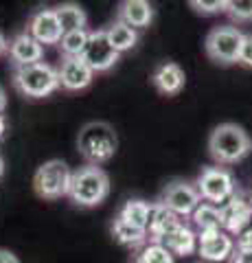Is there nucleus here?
Here are the masks:
<instances>
[{
	"label": "nucleus",
	"instance_id": "1",
	"mask_svg": "<svg viewBox=\"0 0 252 263\" xmlns=\"http://www.w3.org/2000/svg\"><path fill=\"white\" fill-rule=\"evenodd\" d=\"M252 152L248 132L237 123H219L208 136V154L217 164H235Z\"/></svg>",
	"mask_w": 252,
	"mask_h": 263
},
{
	"label": "nucleus",
	"instance_id": "2",
	"mask_svg": "<svg viewBox=\"0 0 252 263\" xmlns=\"http://www.w3.org/2000/svg\"><path fill=\"white\" fill-rule=\"evenodd\" d=\"M77 149L88 160V164H103L114 158L119 149V136L114 127L105 121H90L79 129L77 134Z\"/></svg>",
	"mask_w": 252,
	"mask_h": 263
},
{
	"label": "nucleus",
	"instance_id": "3",
	"mask_svg": "<svg viewBox=\"0 0 252 263\" xmlns=\"http://www.w3.org/2000/svg\"><path fill=\"white\" fill-rule=\"evenodd\" d=\"M108 193H110V178L101 167L86 164V167H79L77 171H72L68 197L77 206H84V209L99 206L108 197Z\"/></svg>",
	"mask_w": 252,
	"mask_h": 263
},
{
	"label": "nucleus",
	"instance_id": "4",
	"mask_svg": "<svg viewBox=\"0 0 252 263\" xmlns=\"http://www.w3.org/2000/svg\"><path fill=\"white\" fill-rule=\"evenodd\" d=\"M13 86L20 95L31 97V99H44L48 95H53L57 88H62L57 68H53L51 64H44V62L15 68Z\"/></svg>",
	"mask_w": 252,
	"mask_h": 263
},
{
	"label": "nucleus",
	"instance_id": "5",
	"mask_svg": "<svg viewBox=\"0 0 252 263\" xmlns=\"http://www.w3.org/2000/svg\"><path fill=\"white\" fill-rule=\"evenodd\" d=\"M72 171L64 160L53 158L40 164L33 176V191L42 200H57L62 195H68L70 191Z\"/></svg>",
	"mask_w": 252,
	"mask_h": 263
},
{
	"label": "nucleus",
	"instance_id": "6",
	"mask_svg": "<svg viewBox=\"0 0 252 263\" xmlns=\"http://www.w3.org/2000/svg\"><path fill=\"white\" fill-rule=\"evenodd\" d=\"M241 46H243V33L237 27H230V24L210 29L204 40L206 55L215 64H222V66L239 64Z\"/></svg>",
	"mask_w": 252,
	"mask_h": 263
},
{
	"label": "nucleus",
	"instance_id": "7",
	"mask_svg": "<svg viewBox=\"0 0 252 263\" xmlns=\"http://www.w3.org/2000/svg\"><path fill=\"white\" fill-rule=\"evenodd\" d=\"M195 186L202 195V200L215 206H224L232 195H237V182L235 176L224 167H206L195 180Z\"/></svg>",
	"mask_w": 252,
	"mask_h": 263
},
{
	"label": "nucleus",
	"instance_id": "8",
	"mask_svg": "<svg viewBox=\"0 0 252 263\" xmlns=\"http://www.w3.org/2000/svg\"><path fill=\"white\" fill-rule=\"evenodd\" d=\"M158 202H162L167 209H171L180 217H184L195 213V209L202 204V195L195 184L184 182V180H173L162 189Z\"/></svg>",
	"mask_w": 252,
	"mask_h": 263
},
{
	"label": "nucleus",
	"instance_id": "9",
	"mask_svg": "<svg viewBox=\"0 0 252 263\" xmlns=\"http://www.w3.org/2000/svg\"><path fill=\"white\" fill-rule=\"evenodd\" d=\"M121 60V53L114 51V46L110 44L108 33L103 29L99 31H90V40L84 51V62L90 66L94 72H105Z\"/></svg>",
	"mask_w": 252,
	"mask_h": 263
},
{
	"label": "nucleus",
	"instance_id": "10",
	"mask_svg": "<svg viewBox=\"0 0 252 263\" xmlns=\"http://www.w3.org/2000/svg\"><path fill=\"white\" fill-rule=\"evenodd\" d=\"M60 86L68 92H79L92 84L94 79V70L84 62V57H64L60 68Z\"/></svg>",
	"mask_w": 252,
	"mask_h": 263
},
{
	"label": "nucleus",
	"instance_id": "11",
	"mask_svg": "<svg viewBox=\"0 0 252 263\" xmlns=\"http://www.w3.org/2000/svg\"><path fill=\"white\" fill-rule=\"evenodd\" d=\"M198 252L206 261H226L235 254V241L226 230H208L198 235Z\"/></svg>",
	"mask_w": 252,
	"mask_h": 263
},
{
	"label": "nucleus",
	"instance_id": "12",
	"mask_svg": "<svg viewBox=\"0 0 252 263\" xmlns=\"http://www.w3.org/2000/svg\"><path fill=\"white\" fill-rule=\"evenodd\" d=\"M27 33L33 35L40 44H60L64 31L60 27V20L55 15V9H40L29 18Z\"/></svg>",
	"mask_w": 252,
	"mask_h": 263
},
{
	"label": "nucleus",
	"instance_id": "13",
	"mask_svg": "<svg viewBox=\"0 0 252 263\" xmlns=\"http://www.w3.org/2000/svg\"><path fill=\"white\" fill-rule=\"evenodd\" d=\"M219 211H222V228L228 235H239L252 224V206L241 195H232L224 206H219Z\"/></svg>",
	"mask_w": 252,
	"mask_h": 263
},
{
	"label": "nucleus",
	"instance_id": "14",
	"mask_svg": "<svg viewBox=\"0 0 252 263\" xmlns=\"http://www.w3.org/2000/svg\"><path fill=\"white\" fill-rule=\"evenodd\" d=\"M186 75L180 64L176 62H162L151 72V86L165 97H176L184 90Z\"/></svg>",
	"mask_w": 252,
	"mask_h": 263
},
{
	"label": "nucleus",
	"instance_id": "15",
	"mask_svg": "<svg viewBox=\"0 0 252 263\" xmlns=\"http://www.w3.org/2000/svg\"><path fill=\"white\" fill-rule=\"evenodd\" d=\"M7 53H9V60L13 62L15 68H20V66H31V64L42 62L44 46L40 44L33 35H29V33L24 31L9 42V51Z\"/></svg>",
	"mask_w": 252,
	"mask_h": 263
},
{
	"label": "nucleus",
	"instance_id": "16",
	"mask_svg": "<svg viewBox=\"0 0 252 263\" xmlns=\"http://www.w3.org/2000/svg\"><path fill=\"white\" fill-rule=\"evenodd\" d=\"M184 221L182 217L173 213L171 209H167L162 202L151 204V215H149V224H147V235L153 243H158L162 237L169 235L171 230H176L178 226H182Z\"/></svg>",
	"mask_w": 252,
	"mask_h": 263
},
{
	"label": "nucleus",
	"instance_id": "17",
	"mask_svg": "<svg viewBox=\"0 0 252 263\" xmlns=\"http://www.w3.org/2000/svg\"><path fill=\"white\" fill-rule=\"evenodd\" d=\"M119 22L127 24L132 29H145L153 20V7L147 0H123L119 5Z\"/></svg>",
	"mask_w": 252,
	"mask_h": 263
},
{
	"label": "nucleus",
	"instance_id": "18",
	"mask_svg": "<svg viewBox=\"0 0 252 263\" xmlns=\"http://www.w3.org/2000/svg\"><path fill=\"white\" fill-rule=\"evenodd\" d=\"M158 243L165 246L173 257H189V254H193L198 250V235H195L186 224H182L176 230H171L169 235L162 237Z\"/></svg>",
	"mask_w": 252,
	"mask_h": 263
},
{
	"label": "nucleus",
	"instance_id": "19",
	"mask_svg": "<svg viewBox=\"0 0 252 263\" xmlns=\"http://www.w3.org/2000/svg\"><path fill=\"white\" fill-rule=\"evenodd\" d=\"M55 15H57L60 27H62L64 33H72V31L86 29L88 15L84 11V7H79L75 3H64L60 7H55Z\"/></svg>",
	"mask_w": 252,
	"mask_h": 263
},
{
	"label": "nucleus",
	"instance_id": "20",
	"mask_svg": "<svg viewBox=\"0 0 252 263\" xmlns=\"http://www.w3.org/2000/svg\"><path fill=\"white\" fill-rule=\"evenodd\" d=\"M149 215H151V204L149 202H145V200H127L123 206H121L117 217H121L123 221H127V224H132L136 228L147 230Z\"/></svg>",
	"mask_w": 252,
	"mask_h": 263
},
{
	"label": "nucleus",
	"instance_id": "21",
	"mask_svg": "<svg viewBox=\"0 0 252 263\" xmlns=\"http://www.w3.org/2000/svg\"><path fill=\"white\" fill-rule=\"evenodd\" d=\"M112 237L121 243V246H127V248H136V246H143L147 241V230L143 228H136L132 224H127L121 217H117L112 221Z\"/></svg>",
	"mask_w": 252,
	"mask_h": 263
},
{
	"label": "nucleus",
	"instance_id": "22",
	"mask_svg": "<svg viewBox=\"0 0 252 263\" xmlns=\"http://www.w3.org/2000/svg\"><path fill=\"white\" fill-rule=\"evenodd\" d=\"M193 224L198 226L200 233H208V230H224L222 228V211L215 204L202 202L193 213Z\"/></svg>",
	"mask_w": 252,
	"mask_h": 263
},
{
	"label": "nucleus",
	"instance_id": "23",
	"mask_svg": "<svg viewBox=\"0 0 252 263\" xmlns=\"http://www.w3.org/2000/svg\"><path fill=\"white\" fill-rule=\"evenodd\" d=\"M105 33H108L110 44L114 46V51H119V53L129 51V48H134L136 42H138V33H136V29L127 27V24L119 22V20L112 24V27L105 29Z\"/></svg>",
	"mask_w": 252,
	"mask_h": 263
},
{
	"label": "nucleus",
	"instance_id": "24",
	"mask_svg": "<svg viewBox=\"0 0 252 263\" xmlns=\"http://www.w3.org/2000/svg\"><path fill=\"white\" fill-rule=\"evenodd\" d=\"M88 40H90V31L81 29V31H72V33H64L60 48L64 57H84V51L88 46Z\"/></svg>",
	"mask_w": 252,
	"mask_h": 263
},
{
	"label": "nucleus",
	"instance_id": "25",
	"mask_svg": "<svg viewBox=\"0 0 252 263\" xmlns=\"http://www.w3.org/2000/svg\"><path fill=\"white\" fill-rule=\"evenodd\" d=\"M134 263H176V257L160 243H147L143 246L141 252L134 257Z\"/></svg>",
	"mask_w": 252,
	"mask_h": 263
},
{
	"label": "nucleus",
	"instance_id": "26",
	"mask_svg": "<svg viewBox=\"0 0 252 263\" xmlns=\"http://www.w3.org/2000/svg\"><path fill=\"white\" fill-rule=\"evenodd\" d=\"M226 13L235 22H252V0H228Z\"/></svg>",
	"mask_w": 252,
	"mask_h": 263
},
{
	"label": "nucleus",
	"instance_id": "27",
	"mask_svg": "<svg viewBox=\"0 0 252 263\" xmlns=\"http://www.w3.org/2000/svg\"><path fill=\"white\" fill-rule=\"evenodd\" d=\"M189 5L202 15H213V13H219V11H226L228 0H213V3H206V0H191Z\"/></svg>",
	"mask_w": 252,
	"mask_h": 263
},
{
	"label": "nucleus",
	"instance_id": "28",
	"mask_svg": "<svg viewBox=\"0 0 252 263\" xmlns=\"http://www.w3.org/2000/svg\"><path fill=\"white\" fill-rule=\"evenodd\" d=\"M239 64L252 68V33L243 35V46H241V55H239Z\"/></svg>",
	"mask_w": 252,
	"mask_h": 263
},
{
	"label": "nucleus",
	"instance_id": "29",
	"mask_svg": "<svg viewBox=\"0 0 252 263\" xmlns=\"http://www.w3.org/2000/svg\"><path fill=\"white\" fill-rule=\"evenodd\" d=\"M237 250L241 252H252V224L237 235Z\"/></svg>",
	"mask_w": 252,
	"mask_h": 263
},
{
	"label": "nucleus",
	"instance_id": "30",
	"mask_svg": "<svg viewBox=\"0 0 252 263\" xmlns=\"http://www.w3.org/2000/svg\"><path fill=\"white\" fill-rule=\"evenodd\" d=\"M0 263H20V259L15 257V254H13L11 250L0 248Z\"/></svg>",
	"mask_w": 252,
	"mask_h": 263
},
{
	"label": "nucleus",
	"instance_id": "31",
	"mask_svg": "<svg viewBox=\"0 0 252 263\" xmlns=\"http://www.w3.org/2000/svg\"><path fill=\"white\" fill-rule=\"evenodd\" d=\"M232 263H252V252L235 250V254H232Z\"/></svg>",
	"mask_w": 252,
	"mask_h": 263
},
{
	"label": "nucleus",
	"instance_id": "32",
	"mask_svg": "<svg viewBox=\"0 0 252 263\" xmlns=\"http://www.w3.org/2000/svg\"><path fill=\"white\" fill-rule=\"evenodd\" d=\"M7 51H9V44H7V40L3 35V31H0V57H3Z\"/></svg>",
	"mask_w": 252,
	"mask_h": 263
},
{
	"label": "nucleus",
	"instance_id": "33",
	"mask_svg": "<svg viewBox=\"0 0 252 263\" xmlns=\"http://www.w3.org/2000/svg\"><path fill=\"white\" fill-rule=\"evenodd\" d=\"M5 108H7V95H5V88L0 86V114L5 112Z\"/></svg>",
	"mask_w": 252,
	"mask_h": 263
},
{
	"label": "nucleus",
	"instance_id": "34",
	"mask_svg": "<svg viewBox=\"0 0 252 263\" xmlns=\"http://www.w3.org/2000/svg\"><path fill=\"white\" fill-rule=\"evenodd\" d=\"M5 132H7V121H5L3 114H0V138L5 136Z\"/></svg>",
	"mask_w": 252,
	"mask_h": 263
},
{
	"label": "nucleus",
	"instance_id": "35",
	"mask_svg": "<svg viewBox=\"0 0 252 263\" xmlns=\"http://www.w3.org/2000/svg\"><path fill=\"white\" fill-rule=\"evenodd\" d=\"M5 174V160H3V156H0V178H3Z\"/></svg>",
	"mask_w": 252,
	"mask_h": 263
},
{
	"label": "nucleus",
	"instance_id": "36",
	"mask_svg": "<svg viewBox=\"0 0 252 263\" xmlns=\"http://www.w3.org/2000/svg\"><path fill=\"white\" fill-rule=\"evenodd\" d=\"M250 206H252V197H250Z\"/></svg>",
	"mask_w": 252,
	"mask_h": 263
}]
</instances>
